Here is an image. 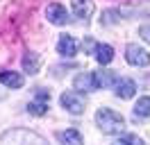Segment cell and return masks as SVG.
Listing matches in <instances>:
<instances>
[{
    "label": "cell",
    "mask_w": 150,
    "mask_h": 145,
    "mask_svg": "<svg viewBox=\"0 0 150 145\" xmlns=\"http://www.w3.org/2000/svg\"><path fill=\"white\" fill-rule=\"evenodd\" d=\"M121 20V11H105L103 14V25H114V23H118Z\"/></svg>",
    "instance_id": "cell-17"
},
{
    "label": "cell",
    "mask_w": 150,
    "mask_h": 145,
    "mask_svg": "<svg viewBox=\"0 0 150 145\" xmlns=\"http://www.w3.org/2000/svg\"><path fill=\"white\" fill-rule=\"evenodd\" d=\"M134 113L139 118H148L150 116V98H146V95L139 98V102L134 104Z\"/></svg>",
    "instance_id": "cell-16"
},
{
    "label": "cell",
    "mask_w": 150,
    "mask_h": 145,
    "mask_svg": "<svg viewBox=\"0 0 150 145\" xmlns=\"http://www.w3.org/2000/svg\"><path fill=\"white\" fill-rule=\"evenodd\" d=\"M125 59H127V63H132V66H150V52L143 50V48H139L137 43L127 45Z\"/></svg>",
    "instance_id": "cell-3"
},
{
    "label": "cell",
    "mask_w": 150,
    "mask_h": 145,
    "mask_svg": "<svg viewBox=\"0 0 150 145\" xmlns=\"http://www.w3.org/2000/svg\"><path fill=\"white\" fill-rule=\"evenodd\" d=\"M57 141L62 145H84L82 134L77 129H62V132H57Z\"/></svg>",
    "instance_id": "cell-8"
},
{
    "label": "cell",
    "mask_w": 150,
    "mask_h": 145,
    "mask_svg": "<svg viewBox=\"0 0 150 145\" xmlns=\"http://www.w3.org/2000/svg\"><path fill=\"white\" fill-rule=\"evenodd\" d=\"M91 75H93L96 89H105V86H112V84L118 82V72H114V70H96Z\"/></svg>",
    "instance_id": "cell-7"
},
{
    "label": "cell",
    "mask_w": 150,
    "mask_h": 145,
    "mask_svg": "<svg viewBox=\"0 0 150 145\" xmlns=\"http://www.w3.org/2000/svg\"><path fill=\"white\" fill-rule=\"evenodd\" d=\"M93 54H96V59H98V63L107 66V63L114 59V48H112V45H107V43H96Z\"/></svg>",
    "instance_id": "cell-12"
},
{
    "label": "cell",
    "mask_w": 150,
    "mask_h": 145,
    "mask_svg": "<svg viewBox=\"0 0 150 145\" xmlns=\"http://www.w3.org/2000/svg\"><path fill=\"white\" fill-rule=\"evenodd\" d=\"M139 36L143 39V41H148V43H150V23H146V25L139 27Z\"/></svg>",
    "instance_id": "cell-19"
},
{
    "label": "cell",
    "mask_w": 150,
    "mask_h": 145,
    "mask_svg": "<svg viewBox=\"0 0 150 145\" xmlns=\"http://www.w3.org/2000/svg\"><path fill=\"white\" fill-rule=\"evenodd\" d=\"M39 68H41V59H39V54H25V57H23V70H25V72L37 75Z\"/></svg>",
    "instance_id": "cell-15"
},
{
    "label": "cell",
    "mask_w": 150,
    "mask_h": 145,
    "mask_svg": "<svg viewBox=\"0 0 150 145\" xmlns=\"http://www.w3.org/2000/svg\"><path fill=\"white\" fill-rule=\"evenodd\" d=\"M59 102H62V107H64L68 113H73V116H80V113L84 111V100L80 98L77 93H64Z\"/></svg>",
    "instance_id": "cell-4"
},
{
    "label": "cell",
    "mask_w": 150,
    "mask_h": 145,
    "mask_svg": "<svg viewBox=\"0 0 150 145\" xmlns=\"http://www.w3.org/2000/svg\"><path fill=\"white\" fill-rule=\"evenodd\" d=\"M96 122H98V127L103 129L105 134H121L123 129H125V118H123L118 111L109 109V107L98 109V113H96Z\"/></svg>",
    "instance_id": "cell-1"
},
{
    "label": "cell",
    "mask_w": 150,
    "mask_h": 145,
    "mask_svg": "<svg viewBox=\"0 0 150 145\" xmlns=\"http://www.w3.org/2000/svg\"><path fill=\"white\" fill-rule=\"evenodd\" d=\"M48 102H50V93L43 89H37V102H30L28 111L32 116H43L48 111Z\"/></svg>",
    "instance_id": "cell-5"
},
{
    "label": "cell",
    "mask_w": 150,
    "mask_h": 145,
    "mask_svg": "<svg viewBox=\"0 0 150 145\" xmlns=\"http://www.w3.org/2000/svg\"><path fill=\"white\" fill-rule=\"evenodd\" d=\"M0 82L5 84V86H9V89H21L25 80H23V75L21 72H14V70H2L0 72Z\"/></svg>",
    "instance_id": "cell-11"
},
{
    "label": "cell",
    "mask_w": 150,
    "mask_h": 145,
    "mask_svg": "<svg viewBox=\"0 0 150 145\" xmlns=\"http://www.w3.org/2000/svg\"><path fill=\"white\" fill-rule=\"evenodd\" d=\"M46 16H48V20L50 23H55V25H66L71 18H68V11H66L59 2H52V5H48V9H46Z\"/></svg>",
    "instance_id": "cell-6"
},
{
    "label": "cell",
    "mask_w": 150,
    "mask_h": 145,
    "mask_svg": "<svg viewBox=\"0 0 150 145\" xmlns=\"http://www.w3.org/2000/svg\"><path fill=\"white\" fill-rule=\"evenodd\" d=\"M57 52L59 54H64V57H73L75 52H77V43H75V39L73 36H59V41H57Z\"/></svg>",
    "instance_id": "cell-9"
},
{
    "label": "cell",
    "mask_w": 150,
    "mask_h": 145,
    "mask_svg": "<svg viewBox=\"0 0 150 145\" xmlns=\"http://www.w3.org/2000/svg\"><path fill=\"white\" fill-rule=\"evenodd\" d=\"M0 145H48V143L30 129H9L0 136Z\"/></svg>",
    "instance_id": "cell-2"
},
{
    "label": "cell",
    "mask_w": 150,
    "mask_h": 145,
    "mask_svg": "<svg viewBox=\"0 0 150 145\" xmlns=\"http://www.w3.org/2000/svg\"><path fill=\"white\" fill-rule=\"evenodd\" d=\"M75 89L77 91H96V84H93V75L91 72H80L75 77Z\"/></svg>",
    "instance_id": "cell-14"
},
{
    "label": "cell",
    "mask_w": 150,
    "mask_h": 145,
    "mask_svg": "<svg viewBox=\"0 0 150 145\" xmlns=\"http://www.w3.org/2000/svg\"><path fill=\"white\" fill-rule=\"evenodd\" d=\"M134 93H137V84L132 80H118L116 82V98L130 100V98H134Z\"/></svg>",
    "instance_id": "cell-10"
},
{
    "label": "cell",
    "mask_w": 150,
    "mask_h": 145,
    "mask_svg": "<svg viewBox=\"0 0 150 145\" xmlns=\"http://www.w3.org/2000/svg\"><path fill=\"white\" fill-rule=\"evenodd\" d=\"M116 145H125V143H123V141H118V143H116Z\"/></svg>",
    "instance_id": "cell-20"
},
{
    "label": "cell",
    "mask_w": 150,
    "mask_h": 145,
    "mask_svg": "<svg viewBox=\"0 0 150 145\" xmlns=\"http://www.w3.org/2000/svg\"><path fill=\"white\" fill-rule=\"evenodd\" d=\"M125 145H143V141H141L139 136H134V134H127V136H123L121 138Z\"/></svg>",
    "instance_id": "cell-18"
},
{
    "label": "cell",
    "mask_w": 150,
    "mask_h": 145,
    "mask_svg": "<svg viewBox=\"0 0 150 145\" xmlns=\"http://www.w3.org/2000/svg\"><path fill=\"white\" fill-rule=\"evenodd\" d=\"M73 11L77 18H89L93 14V0H73Z\"/></svg>",
    "instance_id": "cell-13"
}]
</instances>
